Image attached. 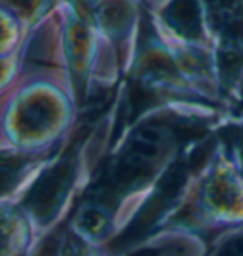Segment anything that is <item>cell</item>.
Here are the masks:
<instances>
[{
  "label": "cell",
  "mask_w": 243,
  "mask_h": 256,
  "mask_svg": "<svg viewBox=\"0 0 243 256\" xmlns=\"http://www.w3.org/2000/svg\"><path fill=\"white\" fill-rule=\"evenodd\" d=\"M72 176H74V160L65 158L44 176L38 178V182L29 194L27 207L38 218H46L48 214H52L57 209V205L63 202L65 194L69 192Z\"/></svg>",
  "instance_id": "obj_1"
},
{
  "label": "cell",
  "mask_w": 243,
  "mask_h": 256,
  "mask_svg": "<svg viewBox=\"0 0 243 256\" xmlns=\"http://www.w3.org/2000/svg\"><path fill=\"white\" fill-rule=\"evenodd\" d=\"M165 18L179 34L186 38H196L201 32L199 10L196 0H173L165 12Z\"/></svg>",
  "instance_id": "obj_2"
},
{
  "label": "cell",
  "mask_w": 243,
  "mask_h": 256,
  "mask_svg": "<svg viewBox=\"0 0 243 256\" xmlns=\"http://www.w3.org/2000/svg\"><path fill=\"white\" fill-rule=\"evenodd\" d=\"M19 160H0V192H6L10 186H14L21 173Z\"/></svg>",
  "instance_id": "obj_3"
},
{
  "label": "cell",
  "mask_w": 243,
  "mask_h": 256,
  "mask_svg": "<svg viewBox=\"0 0 243 256\" xmlns=\"http://www.w3.org/2000/svg\"><path fill=\"white\" fill-rule=\"evenodd\" d=\"M218 256H243V236L228 241L224 247L220 248Z\"/></svg>",
  "instance_id": "obj_4"
},
{
  "label": "cell",
  "mask_w": 243,
  "mask_h": 256,
  "mask_svg": "<svg viewBox=\"0 0 243 256\" xmlns=\"http://www.w3.org/2000/svg\"><path fill=\"white\" fill-rule=\"evenodd\" d=\"M12 2H14L21 12L31 14V12H35V10L40 6V2H42V0H12Z\"/></svg>",
  "instance_id": "obj_5"
},
{
  "label": "cell",
  "mask_w": 243,
  "mask_h": 256,
  "mask_svg": "<svg viewBox=\"0 0 243 256\" xmlns=\"http://www.w3.org/2000/svg\"><path fill=\"white\" fill-rule=\"evenodd\" d=\"M234 148H235V156H237V160L243 164V131H235Z\"/></svg>",
  "instance_id": "obj_6"
},
{
  "label": "cell",
  "mask_w": 243,
  "mask_h": 256,
  "mask_svg": "<svg viewBox=\"0 0 243 256\" xmlns=\"http://www.w3.org/2000/svg\"><path fill=\"white\" fill-rule=\"evenodd\" d=\"M6 241V236H4V218H2V214H0V248H2V243ZM4 250H0V254H2Z\"/></svg>",
  "instance_id": "obj_7"
}]
</instances>
